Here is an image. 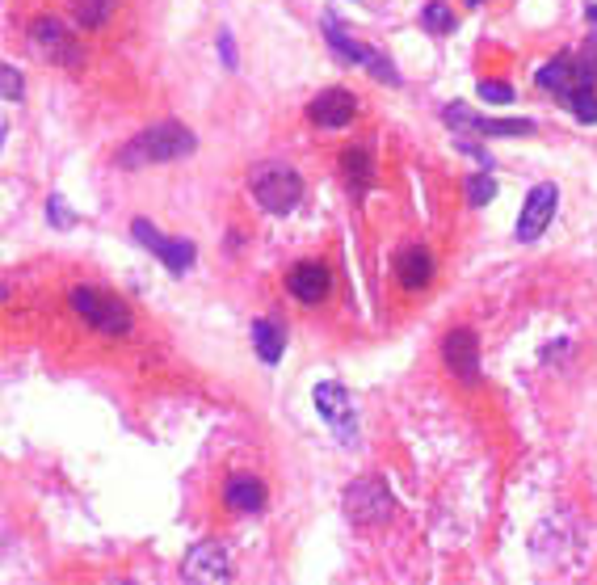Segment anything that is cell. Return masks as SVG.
Segmentation results:
<instances>
[{
	"instance_id": "ac0fdd59",
	"label": "cell",
	"mask_w": 597,
	"mask_h": 585,
	"mask_svg": "<svg viewBox=\"0 0 597 585\" xmlns=\"http://www.w3.org/2000/svg\"><path fill=\"white\" fill-rule=\"evenodd\" d=\"M253 346H257V354H261V362H274L282 358V350H286V333L274 325V320H253Z\"/></svg>"
},
{
	"instance_id": "484cf974",
	"label": "cell",
	"mask_w": 597,
	"mask_h": 585,
	"mask_svg": "<svg viewBox=\"0 0 597 585\" xmlns=\"http://www.w3.org/2000/svg\"><path fill=\"white\" fill-rule=\"evenodd\" d=\"M219 47H223V59H228V64H236V51H232V38H228V34L219 38Z\"/></svg>"
},
{
	"instance_id": "277c9868",
	"label": "cell",
	"mask_w": 597,
	"mask_h": 585,
	"mask_svg": "<svg viewBox=\"0 0 597 585\" xmlns=\"http://www.w3.org/2000/svg\"><path fill=\"white\" fill-rule=\"evenodd\" d=\"M312 400H316V413L324 417V426L333 430L341 442H354V434H358V409H354V396H349V392L341 388V383L324 379V383H316Z\"/></svg>"
},
{
	"instance_id": "30bf717a",
	"label": "cell",
	"mask_w": 597,
	"mask_h": 585,
	"mask_svg": "<svg viewBox=\"0 0 597 585\" xmlns=\"http://www.w3.org/2000/svg\"><path fill=\"white\" fill-rule=\"evenodd\" d=\"M307 118L324 131H337V127H349L358 118V97L345 93V89H324L320 97L307 102Z\"/></svg>"
},
{
	"instance_id": "8992f818",
	"label": "cell",
	"mask_w": 597,
	"mask_h": 585,
	"mask_svg": "<svg viewBox=\"0 0 597 585\" xmlns=\"http://www.w3.org/2000/svg\"><path fill=\"white\" fill-rule=\"evenodd\" d=\"M324 38L333 43V51L345 59V64H358V68H366V72H375L383 85H400V76H396V68H391V59H383L375 47H366V43H358V38H349L333 17H324Z\"/></svg>"
},
{
	"instance_id": "6da1fadb",
	"label": "cell",
	"mask_w": 597,
	"mask_h": 585,
	"mask_svg": "<svg viewBox=\"0 0 597 585\" xmlns=\"http://www.w3.org/2000/svg\"><path fill=\"white\" fill-rule=\"evenodd\" d=\"M194 131L181 127V123H156L148 131H139L127 148L118 152V165L122 169H143V165H169V160H181L194 152Z\"/></svg>"
},
{
	"instance_id": "d6986e66",
	"label": "cell",
	"mask_w": 597,
	"mask_h": 585,
	"mask_svg": "<svg viewBox=\"0 0 597 585\" xmlns=\"http://www.w3.org/2000/svg\"><path fill=\"white\" fill-rule=\"evenodd\" d=\"M421 26L429 30V34H450V30H455L459 26V17H455V9H450V5H442V0H429V5L421 9Z\"/></svg>"
},
{
	"instance_id": "d4e9b609",
	"label": "cell",
	"mask_w": 597,
	"mask_h": 585,
	"mask_svg": "<svg viewBox=\"0 0 597 585\" xmlns=\"http://www.w3.org/2000/svg\"><path fill=\"white\" fill-rule=\"evenodd\" d=\"M0 76H5V102H22V72H17L13 64H5Z\"/></svg>"
},
{
	"instance_id": "4fadbf2b",
	"label": "cell",
	"mask_w": 597,
	"mask_h": 585,
	"mask_svg": "<svg viewBox=\"0 0 597 585\" xmlns=\"http://www.w3.org/2000/svg\"><path fill=\"white\" fill-rule=\"evenodd\" d=\"M345 510L354 522H383L391 514V497H387V484L379 480H358L354 489L345 493Z\"/></svg>"
},
{
	"instance_id": "4316f807",
	"label": "cell",
	"mask_w": 597,
	"mask_h": 585,
	"mask_svg": "<svg viewBox=\"0 0 597 585\" xmlns=\"http://www.w3.org/2000/svg\"><path fill=\"white\" fill-rule=\"evenodd\" d=\"M467 5H480V0H467Z\"/></svg>"
},
{
	"instance_id": "5bb4252c",
	"label": "cell",
	"mask_w": 597,
	"mask_h": 585,
	"mask_svg": "<svg viewBox=\"0 0 597 585\" xmlns=\"http://www.w3.org/2000/svg\"><path fill=\"white\" fill-rule=\"evenodd\" d=\"M185 581H207V585H219L232 577V564H228V552L219 548V543H198V548L185 556L181 564Z\"/></svg>"
},
{
	"instance_id": "7402d4cb",
	"label": "cell",
	"mask_w": 597,
	"mask_h": 585,
	"mask_svg": "<svg viewBox=\"0 0 597 585\" xmlns=\"http://www.w3.org/2000/svg\"><path fill=\"white\" fill-rule=\"evenodd\" d=\"M492 198H497V181H492L488 173L467 177V207H488Z\"/></svg>"
},
{
	"instance_id": "7c38bea8",
	"label": "cell",
	"mask_w": 597,
	"mask_h": 585,
	"mask_svg": "<svg viewBox=\"0 0 597 585\" xmlns=\"http://www.w3.org/2000/svg\"><path fill=\"white\" fill-rule=\"evenodd\" d=\"M442 118L450 127H459V131H476V135H530L534 123L530 118H480V114H471L467 106H446Z\"/></svg>"
},
{
	"instance_id": "8fae6325",
	"label": "cell",
	"mask_w": 597,
	"mask_h": 585,
	"mask_svg": "<svg viewBox=\"0 0 597 585\" xmlns=\"http://www.w3.org/2000/svg\"><path fill=\"white\" fill-rule=\"evenodd\" d=\"M286 291H291L299 304H320L333 291V274L320 261H295L291 274H286Z\"/></svg>"
},
{
	"instance_id": "5b68a950",
	"label": "cell",
	"mask_w": 597,
	"mask_h": 585,
	"mask_svg": "<svg viewBox=\"0 0 597 585\" xmlns=\"http://www.w3.org/2000/svg\"><path fill=\"white\" fill-rule=\"evenodd\" d=\"M30 43L38 47V55H47L51 64L59 68H80V59H85V47L76 43V38L68 34V26L59 22V17H38V22L30 26Z\"/></svg>"
},
{
	"instance_id": "44dd1931",
	"label": "cell",
	"mask_w": 597,
	"mask_h": 585,
	"mask_svg": "<svg viewBox=\"0 0 597 585\" xmlns=\"http://www.w3.org/2000/svg\"><path fill=\"white\" fill-rule=\"evenodd\" d=\"M564 106L572 110V118H576V123H597V97H593L589 89H576V93H568V97H564Z\"/></svg>"
},
{
	"instance_id": "2e32d148",
	"label": "cell",
	"mask_w": 597,
	"mask_h": 585,
	"mask_svg": "<svg viewBox=\"0 0 597 585\" xmlns=\"http://www.w3.org/2000/svg\"><path fill=\"white\" fill-rule=\"evenodd\" d=\"M223 506L236 514L265 510V484L257 476H228V484H223Z\"/></svg>"
},
{
	"instance_id": "ffe728a7",
	"label": "cell",
	"mask_w": 597,
	"mask_h": 585,
	"mask_svg": "<svg viewBox=\"0 0 597 585\" xmlns=\"http://www.w3.org/2000/svg\"><path fill=\"white\" fill-rule=\"evenodd\" d=\"M114 5H118V0H76V22L85 30L106 26V17L114 13Z\"/></svg>"
},
{
	"instance_id": "cb8c5ba5",
	"label": "cell",
	"mask_w": 597,
	"mask_h": 585,
	"mask_svg": "<svg viewBox=\"0 0 597 585\" xmlns=\"http://www.w3.org/2000/svg\"><path fill=\"white\" fill-rule=\"evenodd\" d=\"M47 219L55 228H72V211H68V203L59 194H51V203H47Z\"/></svg>"
},
{
	"instance_id": "7a4b0ae2",
	"label": "cell",
	"mask_w": 597,
	"mask_h": 585,
	"mask_svg": "<svg viewBox=\"0 0 597 585\" xmlns=\"http://www.w3.org/2000/svg\"><path fill=\"white\" fill-rule=\"evenodd\" d=\"M249 186H253L257 207L270 215H291L303 203V177L286 165H261Z\"/></svg>"
},
{
	"instance_id": "9c48e42d",
	"label": "cell",
	"mask_w": 597,
	"mask_h": 585,
	"mask_svg": "<svg viewBox=\"0 0 597 585\" xmlns=\"http://www.w3.org/2000/svg\"><path fill=\"white\" fill-rule=\"evenodd\" d=\"M442 358L459 383H480V337L471 329H455L442 341Z\"/></svg>"
},
{
	"instance_id": "52a82bcc",
	"label": "cell",
	"mask_w": 597,
	"mask_h": 585,
	"mask_svg": "<svg viewBox=\"0 0 597 585\" xmlns=\"http://www.w3.org/2000/svg\"><path fill=\"white\" fill-rule=\"evenodd\" d=\"M131 236H135L139 245L148 249L152 257H160V261H164V270L177 274V278H181L185 270H190V266H194V257H198L190 240H169L160 228H152L148 219H135V224H131Z\"/></svg>"
},
{
	"instance_id": "9a60e30c",
	"label": "cell",
	"mask_w": 597,
	"mask_h": 585,
	"mask_svg": "<svg viewBox=\"0 0 597 585\" xmlns=\"http://www.w3.org/2000/svg\"><path fill=\"white\" fill-rule=\"evenodd\" d=\"M396 278L408 291H421L425 282L434 278V253H429L425 245H404L396 253Z\"/></svg>"
},
{
	"instance_id": "ba28073f",
	"label": "cell",
	"mask_w": 597,
	"mask_h": 585,
	"mask_svg": "<svg viewBox=\"0 0 597 585\" xmlns=\"http://www.w3.org/2000/svg\"><path fill=\"white\" fill-rule=\"evenodd\" d=\"M555 207H560V190H555L551 181H543V186H534V190L526 194V207H522V215H518V228H513L522 245H534V240L547 232Z\"/></svg>"
},
{
	"instance_id": "603a6c76",
	"label": "cell",
	"mask_w": 597,
	"mask_h": 585,
	"mask_svg": "<svg viewBox=\"0 0 597 585\" xmlns=\"http://www.w3.org/2000/svg\"><path fill=\"white\" fill-rule=\"evenodd\" d=\"M476 93H480V102H488V106H509L513 102V89L501 85V80H480Z\"/></svg>"
},
{
	"instance_id": "3957f363",
	"label": "cell",
	"mask_w": 597,
	"mask_h": 585,
	"mask_svg": "<svg viewBox=\"0 0 597 585\" xmlns=\"http://www.w3.org/2000/svg\"><path fill=\"white\" fill-rule=\"evenodd\" d=\"M68 304H72V312L85 320L89 329L106 333V337H122V333L131 329V312H127V304H122V299H114V295H106V291L76 287V291L68 295Z\"/></svg>"
},
{
	"instance_id": "e0dca14e",
	"label": "cell",
	"mask_w": 597,
	"mask_h": 585,
	"mask_svg": "<svg viewBox=\"0 0 597 585\" xmlns=\"http://www.w3.org/2000/svg\"><path fill=\"white\" fill-rule=\"evenodd\" d=\"M341 173H345V181H349L354 190H366L370 181H375V165H370V148H362V144L345 148V152H341Z\"/></svg>"
}]
</instances>
